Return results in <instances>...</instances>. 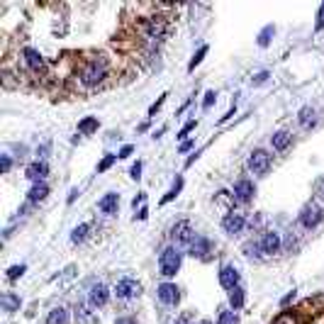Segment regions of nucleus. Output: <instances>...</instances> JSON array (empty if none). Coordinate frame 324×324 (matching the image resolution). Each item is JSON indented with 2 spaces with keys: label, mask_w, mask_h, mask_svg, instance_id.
Listing matches in <instances>:
<instances>
[{
  "label": "nucleus",
  "mask_w": 324,
  "mask_h": 324,
  "mask_svg": "<svg viewBox=\"0 0 324 324\" xmlns=\"http://www.w3.org/2000/svg\"><path fill=\"white\" fill-rule=\"evenodd\" d=\"M78 78L86 88H96L100 86L105 78H108V58L105 56H93L86 58L80 64V71H78Z\"/></svg>",
  "instance_id": "f257e3e1"
},
{
  "label": "nucleus",
  "mask_w": 324,
  "mask_h": 324,
  "mask_svg": "<svg viewBox=\"0 0 324 324\" xmlns=\"http://www.w3.org/2000/svg\"><path fill=\"white\" fill-rule=\"evenodd\" d=\"M180 261H183V254L178 246H166L161 254H158V268H161V276L166 278H173L180 268Z\"/></svg>",
  "instance_id": "f03ea898"
},
{
  "label": "nucleus",
  "mask_w": 324,
  "mask_h": 324,
  "mask_svg": "<svg viewBox=\"0 0 324 324\" xmlns=\"http://www.w3.org/2000/svg\"><path fill=\"white\" fill-rule=\"evenodd\" d=\"M270 154L266 149H256V152H251L248 156V171L254 173V176H266L270 171Z\"/></svg>",
  "instance_id": "7ed1b4c3"
},
{
  "label": "nucleus",
  "mask_w": 324,
  "mask_h": 324,
  "mask_svg": "<svg viewBox=\"0 0 324 324\" xmlns=\"http://www.w3.org/2000/svg\"><path fill=\"white\" fill-rule=\"evenodd\" d=\"M171 236H173V242H176L173 246L180 248V246H190L198 234H195V229L190 227V222H186V220H183V222H178V224L171 229Z\"/></svg>",
  "instance_id": "20e7f679"
},
{
  "label": "nucleus",
  "mask_w": 324,
  "mask_h": 324,
  "mask_svg": "<svg viewBox=\"0 0 324 324\" xmlns=\"http://www.w3.org/2000/svg\"><path fill=\"white\" fill-rule=\"evenodd\" d=\"M114 295H117V300H134L142 295V283L134 278H122L114 288Z\"/></svg>",
  "instance_id": "39448f33"
},
{
  "label": "nucleus",
  "mask_w": 324,
  "mask_h": 324,
  "mask_svg": "<svg viewBox=\"0 0 324 324\" xmlns=\"http://www.w3.org/2000/svg\"><path fill=\"white\" fill-rule=\"evenodd\" d=\"M324 220V210L317 205V202H310V205H305L302 208V212H300V224L305 229H314L320 222Z\"/></svg>",
  "instance_id": "423d86ee"
},
{
  "label": "nucleus",
  "mask_w": 324,
  "mask_h": 324,
  "mask_svg": "<svg viewBox=\"0 0 324 324\" xmlns=\"http://www.w3.org/2000/svg\"><path fill=\"white\" fill-rule=\"evenodd\" d=\"M244 227H246V220H244L242 212H227V214L222 217V229H224V234H229V236L242 234Z\"/></svg>",
  "instance_id": "0eeeda50"
},
{
  "label": "nucleus",
  "mask_w": 324,
  "mask_h": 324,
  "mask_svg": "<svg viewBox=\"0 0 324 324\" xmlns=\"http://www.w3.org/2000/svg\"><path fill=\"white\" fill-rule=\"evenodd\" d=\"M258 244H261V251H264L266 256L278 254V251H280V246H283L280 234H278V232H273V229H266V232L258 236Z\"/></svg>",
  "instance_id": "6e6552de"
},
{
  "label": "nucleus",
  "mask_w": 324,
  "mask_h": 324,
  "mask_svg": "<svg viewBox=\"0 0 324 324\" xmlns=\"http://www.w3.org/2000/svg\"><path fill=\"white\" fill-rule=\"evenodd\" d=\"M254 195H256V186H254L248 178H239V180L234 183V200H236V202L246 205V202L254 200Z\"/></svg>",
  "instance_id": "1a4fd4ad"
},
{
  "label": "nucleus",
  "mask_w": 324,
  "mask_h": 324,
  "mask_svg": "<svg viewBox=\"0 0 324 324\" xmlns=\"http://www.w3.org/2000/svg\"><path fill=\"white\" fill-rule=\"evenodd\" d=\"M22 56H24V64H27V68H30L32 74H44V71H46V64H44V56L39 54L37 49H32V46H24Z\"/></svg>",
  "instance_id": "9d476101"
},
{
  "label": "nucleus",
  "mask_w": 324,
  "mask_h": 324,
  "mask_svg": "<svg viewBox=\"0 0 324 324\" xmlns=\"http://www.w3.org/2000/svg\"><path fill=\"white\" fill-rule=\"evenodd\" d=\"M156 295L164 305H178V300H180V290L176 283H161L156 288Z\"/></svg>",
  "instance_id": "9b49d317"
},
{
  "label": "nucleus",
  "mask_w": 324,
  "mask_h": 324,
  "mask_svg": "<svg viewBox=\"0 0 324 324\" xmlns=\"http://www.w3.org/2000/svg\"><path fill=\"white\" fill-rule=\"evenodd\" d=\"M220 286L227 288V290L239 288V270H236V266H222L220 268Z\"/></svg>",
  "instance_id": "f8f14e48"
},
{
  "label": "nucleus",
  "mask_w": 324,
  "mask_h": 324,
  "mask_svg": "<svg viewBox=\"0 0 324 324\" xmlns=\"http://www.w3.org/2000/svg\"><path fill=\"white\" fill-rule=\"evenodd\" d=\"M210 248H212V244H210V239L208 236H195V242H192L190 246H188V254H190L192 258H208V254H210Z\"/></svg>",
  "instance_id": "ddd939ff"
},
{
  "label": "nucleus",
  "mask_w": 324,
  "mask_h": 324,
  "mask_svg": "<svg viewBox=\"0 0 324 324\" xmlns=\"http://www.w3.org/2000/svg\"><path fill=\"white\" fill-rule=\"evenodd\" d=\"M88 300H90L93 307H105L108 300H110V292H108V288L102 286V283H96V286L90 288V292H88Z\"/></svg>",
  "instance_id": "4468645a"
},
{
  "label": "nucleus",
  "mask_w": 324,
  "mask_h": 324,
  "mask_svg": "<svg viewBox=\"0 0 324 324\" xmlns=\"http://www.w3.org/2000/svg\"><path fill=\"white\" fill-rule=\"evenodd\" d=\"M120 208V195L117 192H105L100 200H98V210L102 214H114Z\"/></svg>",
  "instance_id": "2eb2a0df"
},
{
  "label": "nucleus",
  "mask_w": 324,
  "mask_h": 324,
  "mask_svg": "<svg viewBox=\"0 0 324 324\" xmlns=\"http://www.w3.org/2000/svg\"><path fill=\"white\" fill-rule=\"evenodd\" d=\"M24 176H27L32 183H42V180H44V176H49V166H46L44 161H34V164H30V166H27Z\"/></svg>",
  "instance_id": "dca6fc26"
},
{
  "label": "nucleus",
  "mask_w": 324,
  "mask_h": 324,
  "mask_svg": "<svg viewBox=\"0 0 324 324\" xmlns=\"http://www.w3.org/2000/svg\"><path fill=\"white\" fill-rule=\"evenodd\" d=\"M270 144H273L276 152H286L288 146L292 144V134L286 132V130H280V132H276L273 136H270Z\"/></svg>",
  "instance_id": "f3484780"
},
{
  "label": "nucleus",
  "mask_w": 324,
  "mask_h": 324,
  "mask_svg": "<svg viewBox=\"0 0 324 324\" xmlns=\"http://www.w3.org/2000/svg\"><path fill=\"white\" fill-rule=\"evenodd\" d=\"M298 122H300V127H302V130H310V127H314V124H317V112H314L310 105H305V108L298 112Z\"/></svg>",
  "instance_id": "a211bd4d"
},
{
  "label": "nucleus",
  "mask_w": 324,
  "mask_h": 324,
  "mask_svg": "<svg viewBox=\"0 0 324 324\" xmlns=\"http://www.w3.org/2000/svg\"><path fill=\"white\" fill-rule=\"evenodd\" d=\"M46 195H49V186L42 180V183H34V186L30 188V192H27V200H30V202H42Z\"/></svg>",
  "instance_id": "6ab92c4d"
},
{
  "label": "nucleus",
  "mask_w": 324,
  "mask_h": 324,
  "mask_svg": "<svg viewBox=\"0 0 324 324\" xmlns=\"http://www.w3.org/2000/svg\"><path fill=\"white\" fill-rule=\"evenodd\" d=\"M46 324H68V312L64 307H54L46 317Z\"/></svg>",
  "instance_id": "aec40b11"
},
{
  "label": "nucleus",
  "mask_w": 324,
  "mask_h": 324,
  "mask_svg": "<svg viewBox=\"0 0 324 324\" xmlns=\"http://www.w3.org/2000/svg\"><path fill=\"white\" fill-rule=\"evenodd\" d=\"M229 307H232L234 312L244 307V290H242V288H234V290H229Z\"/></svg>",
  "instance_id": "412c9836"
},
{
  "label": "nucleus",
  "mask_w": 324,
  "mask_h": 324,
  "mask_svg": "<svg viewBox=\"0 0 324 324\" xmlns=\"http://www.w3.org/2000/svg\"><path fill=\"white\" fill-rule=\"evenodd\" d=\"M242 251L246 254L248 258H264V251H261V244H258V239H251V242H246Z\"/></svg>",
  "instance_id": "4be33fe9"
},
{
  "label": "nucleus",
  "mask_w": 324,
  "mask_h": 324,
  "mask_svg": "<svg viewBox=\"0 0 324 324\" xmlns=\"http://www.w3.org/2000/svg\"><path fill=\"white\" fill-rule=\"evenodd\" d=\"M98 117H86V120H80L78 122V132L80 134H93V132H98Z\"/></svg>",
  "instance_id": "5701e85b"
},
{
  "label": "nucleus",
  "mask_w": 324,
  "mask_h": 324,
  "mask_svg": "<svg viewBox=\"0 0 324 324\" xmlns=\"http://www.w3.org/2000/svg\"><path fill=\"white\" fill-rule=\"evenodd\" d=\"M217 324H239V317H236L234 310L222 307V310H220V317H217Z\"/></svg>",
  "instance_id": "b1692460"
},
{
  "label": "nucleus",
  "mask_w": 324,
  "mask_h": 324,
  "mask_svg": "<svg viewBox=\"0 0 324 324\" xmlns=\"http://www.w3.org/2000/svg\"><path fill=\"white\" fill-rule=\"evenodd\" d=\"M18 307H20L18 295H12V292H5V295H2V310H5V312H15Z\"/></svg>",
  "instance_id": "393cba45"
},
{
  "label": "nucleus",
  "mask_w": 324,
  "mask_h": 324,
  "mask_svg": "<svg viewBox=\"0 0 324 324\" xmlns=\"http://www.w3.org/2000/svg\"><path fill=\"white\" fill-rule=\"evenodd\" d=\"M88 232H90V224H78V227L71 232V242H74V244H80V242H86Z\"/></svg>",
  "instance_id": "a878e982"
},
{
  "label": "nucleus",
  "mask_w": 324,
  "mask_h": 324,
  "mask_svg": "<svg viewBox=\"0 0 324 324\" xmlns=\"http://www.w3.org/2000/svg\"><path fill=\"white\" fill-rule=\"evenodd\" d=\"M273 34H276V27H273V24L264 27V30H261V34H258V46H268Z\"/></svg>",
  "instance_id": "bb28decb"
},
{
  "label": "nucleus",
  "mask_w": 324,
  "mask_h": 324,
  "mask_svg": "<svg viewBox=\"0 0 324 324\" xmlns=\"http://www.w3.org/2000/svg\"><path fill=\"white\" fill-rule=\"evenodd\" d=\"M180 188H183V178H176V183H173V188H171V190H168V192H166L164 198H161V202H164V205H166V202H171L173 198H176V195L180 192Z\"/></svg>",
  "instance_id": "cd10ccee"
},
{
  "label": "nucleus",
  "mask_w": 324,
  "mask_h": 324,
  "mask_svg": "<svg viewBox=\"0 0 324 324\" xmlns=\"http://www.w3.org/2000/svg\"><path fill=\"white\" fill-rule=\"evenodd\" d=\"M273 324H298V320H295V312H292V310L280 312V314L273 320Z\"/></svg>",
  "instance_id": "c85d7f7f"
},
{
  "label": "nucleus",
  "mask_w": 324,
  "mask_h": 324,
  "mask_svg": "<svg viewBox=\"0 0 324 324\" xmlns=\"http://www.w3.org/2000/svg\"><path fill=\"white\" fill-rule=\"evenodd\" d=\"M114 161H117V156H114V154H105V158L98 164V173H105L114 164Z\"/></svg>",
  "instance_id": "c756f323"
},
{
  "label": "nucleus",
  "mask_w": 324,
  "mask_h": 324,
  "mask_svg": "<svg viewBox=\"0 0 324 324\" xmlns=\"http://www.w3.org/2000/svg\"><path fill=\"white\" fill-rule=\"evenodd\" d=\"M205 54H208V46H200V49H198V54H195V56L190 58V64H188V71H192V68H195V66L205 58Z\"/></svg>",
  "instance_id": "7c9ffc66"
},
{
  "label": "nucleus",
  "mask_w": 324,
  "mask_h": 324,
  "mask_svg": "<svg viewBox=\"0 0 324 324\" xmlns=\"http://www.w3.org/2000/svg\"><path fill=\"white\" fill-rule=\"evenodd\" d=\"M24 270H27V266H12L10 270H8V278H10V280H18Z\"/></svg>",
  "instance_id": "2f4dec72"
},
{
  "label": "nucleus",
  "mask_w": 324,
  "mask_h": 324,
  "mask_svg": "<svg viewBox=\"0 0 324 324\" xmlns=\"http://www.w3.org/2000/svg\"><path fill=\"white\" fill-rule=\"evenodd\" d=\"M214 100H217V93H214V90H208V93H205V100H202V110H210Z\"/></svg>",
  "instance_id": "473e14b6"
},
{
  "label": "nucleus",
  "mask_w": 324,
  "mask_h": 324,
  "mask_svg": "<svg viewBox=\"0 0 324 324\" xmlns=\"http://www.w3.org/2000/svg\"><path fill=\"white\" fill-rule=\"evenodd\" d=\"M195 127H198V120H190V122H188V124H186V127L178 132V136H180V139H183V136H188V134H190Z\"/></svg>",
  "instance_id": "72a5a7b5"
},
{
  "label": "nucleus",
  "mask_w": 324,
  "mask_h": 324,
  "mask_svg": "<svg viewBox=\"0 0 324 324\" xmlns=\"http://www.w3.org/2000/svg\"><path fill=\"white\" fill-rule=\"evenodd\" d=\"M266 80H268V71H261V74H256V76L251 78V83H254V86H264Z\"/></svg>",
  "instance_id": "f704fd0d"
},
{
  "label": "nucleus",
  "mask_w": 324,
  "mask_h": 324,
  "mask_svg": "<svg viewBox=\"0 0 324 324\" xmlns=\"http://www.w3.org/2000/svg\"><path fill=\"white\" fill-rule=\"evenodd\" d=\"M130 176H132L134 180H139V178H142V164H139V161H136L132 168H130Z\"/></svg>",
  "instance_id": "c9c22d12"
},
{
  "label": "nucleus",
  "mask_w": 324,
  "mask_h": 324,
  "mask_svg": "<svg viewBox=\"0 0 324 324\" xmlns=\"http://www.w3.org/2000/svg\"><path fill=\"white\" fill-rule=\"evenodd\" d=\"M132 152H134V146H132V144H124V146L120 149V154H117V158H127V156H130Z\"/></svg>",
  "instance_id": "e433bc0d"
},
{
  "label": "nucleus",
  "mask_w": 324,
  "mask_h": 324,
  "mask_svg": "<svg viewBox=\"0 0 324 324\" xmlns=\"http://www.w3.org/2000/svg\"><path fill=\"white\" fill-rule=\"evenodd\" d=\"M10 166H12L10 156H8V154H2V164H0V168H2V173H8V171H10Z\"/></svg>",
  "instance_id": "4c0bfd02"
},
{
  "label": "nucleus",
  "mask_w": 324,
  "mask_h": 324,
  "mask_svg": "<svg viewBox=\"0 0 324 324\" xmlns=\"http://www.w3.org/2000/svg\"><path fill=\"white\" fill-rule=\"evenodd\" d=\"M324 27V2L322 8H320V12H317V24H314V30H322Z\"/></svg>",
  "instance_id": "58836bf2"
},
{
  "label": "nucleus",
  "mask_w": 324,
  "mask_h": 324,
  "mask_svg": "<svg viewBox=\"0 0 324 324\" xmlns=\"http://www.w3.org/2000/svg\"><path fill=\"white\" fill-rule=\"evenodd\" d=\"M144 200H146V192H139V195L132 200V208H134V210H136V205H142V208H144Z\"/></svg>",
  "instance_id": "ea45409f"
},
{
  "label": "nucleus",
  "mask_w": 324,
  "mask_h": 324,
  "mask_svg": "<svg viewBox=\"0 0 324 324\" xmlns=\"http://www.w3.org/2000/svg\"><path fill=\"white\" fill-rule=\"evenodd\" d=\"M164 100H166V93H164V96L158 98V100H156V102H154L152 108H149V114H156V110H158V108H161V105H164Z\"/></svg>",
  "instance_id": "a19ab883"
},
{
  "label": "nucleus",
  "mask_w": 324,
  "mask_h": 324,
  "mask_svg": "<svg viewBox=\"0 0 324 324\" xmlns=\"http://www.w3.org/2000/svg\"><path fill=\"white\" fill-rule=\"evenodd\" d=\"M190 320H192L190 312H183V314H180V317H178V320H176L173 324H190Z\"/></svg>",
  "instance_id": "79ce46f5"
},
{
  "label": "nucleus",
  "mask_w": 324,
  "mask_h": 324,
  "mask_svg": "<svg viewBox=\"0 0 324 324\" xmlns=\"http://www.w3.org/2000/svg\"><path fill=\"white\" fill-rule=\"evenodd\" d=\"M234 112H236V105H232V108H229V112L224 114V117H220V122H227L229 117H234Z\"/></svg>",
  "instance_id": "37998d69"
},
{
  "label": "nucleus",
  "mask_w": 324,
  "mask_h": 324,
  "mask_svg": "<svg viewBox=\"0 0 324 324\" xmlns=\"http://www.w3.org/2000/svg\"><path fill=\"white\" fill-rule=\"evenodd\" d=\"M46 154H49V144H44L42 149H37V156H39V158H44Z\"/></svg>",
  "instance_id": "c03bdc74"
},
{
  "label": "nucleus",
  "mask_w": 324,
  "mask_h": 324,
  "mask_svg": "<svg viewBox=\"0 0 324 324\" xmlns=\"http://www.w3.org/2000/svg\"><path fill=\"white\" fill-rule=\"evenodd\" d=\"M114 324H136V322H134L132 317H120V320H117Z\"/></svg>",
  "instance_id": "a18cd8bd"
},
{
  "label": "nucleus",
  "mask_w": 324,
  "mask_h": 324,
  "mask_svg": "<svg viewBox=\"0 0 324 324\" xmlns=\"http://www.w3.org/2000/svg\"><path fill=\"white\" fill-rule=\"evenodd\" d=\"M136 217H139V220H146V217H149V210H146V208H139V214H136Z\"/></svg>",
  "instance_id": "49530a36"
},
{
  "label": "nucleus",
  "mask_w": 324,
  "mask_h": 324,
  "mask_svg": "<svg viewBox=\"0 0 324 324\" xmlns=\"http://www.w3.org/2000/svg\"><path fill=\"white\" fill-rule=\"evenodd\" d=\"M190 146H192V142H190V139H188V142H183V144H180V152H188Z\"/></svg>",
  "instance_id": "de8ad7c7"
},
{
  "label": "nucleus",
  "mask_w": 324,
  "mask_h": 324,
  "mask_svg": "<svg viewBox=\"0 0 324 324\" xmlns=\"http://www.w3.org/2000/svg\"><path fill=\"white\" fill-rule=\"evenodd\" d=\"M76 195H78V188H74V190H71V195H68V202H74V200H76Z\"/></svg>",
  "instance_id": "09e8293b"
},
{
  "label": "nucleus",
  "mask_w": 324,
  "mask_h": 324,
  "mask_svg": "<svg viewBox=\"0 0 324 324\" xmlns=\"http://www.w3.org/2000/svg\"><path fill=\"white\" fill-rule=\"evenodd\" d=\"M292 298H295V292H290V295H286V298H283V305H288V302H290Z\"/></svg>",
  "instance_id": "8fccbe9b"
},
{
  "label": "nucleus",
  "mask_w": 324,
  "mask_h": 324,
  "mask_svg": "<svg viewBox=\"0 0 324 324\" xmlns=\"http://www.w3.org/2000/svg\"><path fill=\"white\" fill-rule=\"evenodd\" d=\"M200 324H212V322H210V320H202V322H200Z\"/></svg>",
  "instance_id": "3c124183"
},
{
  "label": "nucleus",
  "mask_w": 324,
  "mask_h": 324,
  "mask_svg": "<svg viewBox=\"0 0 324 324\" xmlns=\"http://www.w3.org/2000/svg\"><path fill=\"white\" fill-rule=\"evenodd\" d=\"M322 200H324V188H322Z\"/></svg>",
  "instance_id": "603ef678"
}]
</instances>
